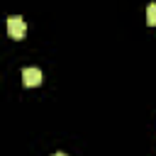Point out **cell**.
Listing matches in <instances>:
<instances>
[{"mask_svg":"<svg viewBox=\"0 0 156 156\" xmlns=\"http://www.w3.org/2000/svg\"><path fill=\"white\" fill-rule=\"evenodd\" d=\"M7 34H10L12 39H24V34H27V24H24V20L17 17V15L7 17Z\"/></svg>","mask_w":156,"mask_h":156,"instance_id":"1","label":"cell"},{"mask_svg":"<svg viewBox=\"0 0 156 156\" xmlns=\"http://www.w3.org/2000/svg\"><path fill=\"white\" fill-rule=\"evenodd\" d=\"M22 83H24L27 88L39 85V83H41V71H39V68H34V66L24 68V71H22Z\"/></svg>","mask_w":156,"mask_h":156,"instance_id":"2","label":"cell"},{"mask_svg":"<svg viewBox=\"0 0 156 156\" xmlns=\"http://www.w3.org/2000/svg\"><path fill=\"white\" fill-rule=\"evenodd\" d=\"M146 24L156 27V2H151V5L146 7Z\"/></svg>","mask_w":156,"mask_h":156,"instance_id":"3","label":"cell"},{"mask_svg":"<svg viewBox=\"0 0 156 156\" xmlns=\"http://www.w3.org/2000/svg\"><path fill=\"white\" fill-rule=\"evenodd\" d=\"M54 156H66V154H54Z\"/></svg>","mask_w":156,"mask_h":156,"instance_id":"4","label":"cell"}]
</instances>
